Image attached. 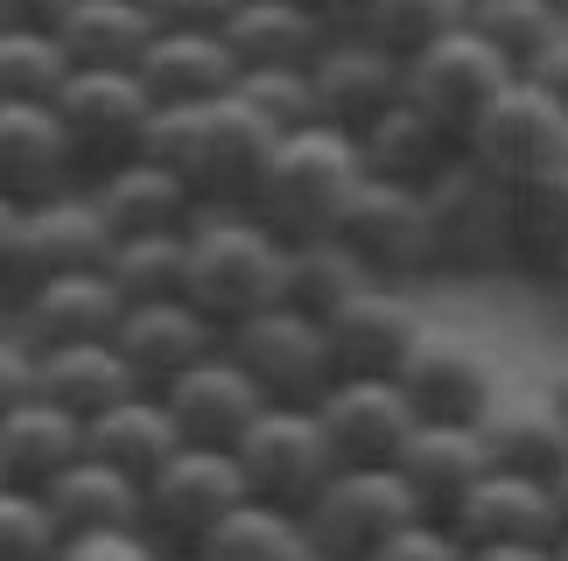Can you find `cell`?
Instances as JSON below:
<instances>
[{"label": "cell", "mask_w": 568, "mask_h": 561, "mask_svg": "<svg viewBox=\"0 0 568 561\" xmlns=\"http://www.w3.org/2000/svg\"><path fill=\"white\" fill-rule=\"evenodd\" d=\"M281 141V126H267L246 99L217 92V99H190V105H162L155 113V134H148V155L169 162L176 176L196 190V204H246L260 169H267Z\"/></svg>", "instance_id": "6da1fadb"}, {"label": "cell", "mask_w": 568, "mask_h": 561, "mask_svg": "<svg viewBox=\"0 0 568 561\" xmlns=\"http://www.w3.org/2000/svg\"><path fill=\"white\" fill-rule=\"evenodd\" d=\"M358 183H365L358 134H344V126H331V120H310V126H295V134L274 141V155H267V169H260L246 211L267 232H281L288 246L331 239Z\"/></svg>", "instance_id": "7a4b0ae2"}, {"label": "cell", "mask_w": 568, "mask_h": 561, "mask_svg": "<svg viewBox=\"0 0 568 561\" xmlns=\"http://www.w3.org/2000/svg\"><path fill=\"white\" fill-rule=\"evenodd\" d=\"M183 295L217 323V330L246 323L253 309H267V302H288V239L267 232L246 204L196 211Z\"/></svg>", "instance_id": "3957f363"}, {"label": "cell", "mask_w": 568, "mask_h": 561, "mask_svg": "<svg viewBox=\"0 0 568 561\" xmlns=\"http://www.w3.org/2000/svg\"><path fill=\"white\" fill-rule=\"evenodd\" d=\"M428 197V225H435V274H506L513 267V190L477 169L464 147L422 183Z\"/></svg>", "instance_id": "277c9868"}, {"label": "cell", "mask_w": 568, "mask_h": 561, "mask_svg": "<svg viewBox=\"0 0 568 561\" xmlns=\"http://www.w3.org/2000/svg\"><path fill=\"white\" fill-rule=\"evenodd\" d=\"M155 92L141 84L134 63H105V71H71L57 92V120L71 134L78 176L92 183L105 169L148 155V134H155Z\"/></svg>", "instance_id": "5b68a950"}, {"label": "cell", "mask_w": 568, "mask_h": 561, "mask_svg": "<svg viewBox=\"0 0 568 561\" xmlns=\"http://www.w3.org/2000/svg\"><path fill=\"white\" fill-rule=\"evenodd\" d=\"M331 239L352 253V261L373 280H414L435 274V225H428V197L422 183H393V176H365L344 204V218Z\"/></svg>", "instance_id": "8992f818"}, {"label": "cell", "mask_w": 568, "mask_h": 561, "mask_svg": "<svg viewBox=\"0 0 568 561\" xmlns=\"http://www.w3.org/2000/svg\"><path fill=\"white\" fill-rule=\"evenodd\" d=\"M239 478H246V499H267V506H288V512H310L316 491L344 470V457L323 436L316 407H295V400H274L246 436H239Z\"/></svg>", "instance_id": "52a82bcc"}, {"label": "cell", "mask_w": 568, "mask_h": 561, "mask_svg": "<svg viewBox=\"0 0 568 561\" xmlns=\"http://www.w3.org/2000/svg\"><path fill=\"white\" fill-rule=\"evenodd\" d=\"M428 520L422 506H414V491L400 484V470L393 463H344L331 484L316 491V506L302 512V527H310V541L323 561H373L400 527Z\"/></svg>", "instance_id": "ba28073f"}, {"label": "cell", "mask_w": 568, "mask_h": 561, "mask_svg": "<svg viewBox=\"0 0 568 561\" xmlns=\"http://www.w3.org/2000/svg\"><path fill=\"white\" fill-rule=\"evenodd\" d=\"M246 499V478H239V457L232 449H204V442H183L155 478L141 484V533L155 541L162 554L176 548H204L211 527Z\"/></svg>", "instance_id": "9c48e42d"}, {"label": "cell", "mask_w": 568, "mask_h": 561, "mask_svg": "<svg viewBox=\"0 0 568 561\" xmlns=\"http://www.w3.org/2000/svg\"><path fill=\"white\" fill-rule=\"evenodd\" d=\"M225 351L253 373V386L267 400H295V407H316L323 386L337 379V358H331V330L323 316L295 309V302H267L253 309L246 323L225 330Z\"/></svg>", "instance_id": "30bf717a"}, {"label": "cell", "mask_w": 568, "mask_h": 561, "mask_svg": "<svg viewBox=\"0 0 568 561\" xmlns=\"http://www.w3.org/2000/svg\"><path fill=\"white\" fill-rule=\"evenodd\" d=\"M105 253H113V225L99 218L92 190L71 183V190H50V197L21 204L14 239L0 253V280H8V295H21V288H36V280H50V274L105 267Z\"/></svg>", "instance_id": "8fae6325"}, {"label": "cell", "mask_w": 568, "mask_h": 561, "mask_svg": "<svg viewBox=\"0 0 568 561\" xmlns=\"http://www.w3.org/2000/svg\"><path fill=\"white\" fill-rule=\"evenodd\" d=\"M464 155L477 169H491L506 190H519L527 176H540V169L568 162V105L519 71L506 92L477 113V126L464 134Z\"/></svg>", "instance_id": "7c38bea8"}, {"label": "cell", "mask_w": 568, "mask_h": 561, "mask_svg": "<svg viewBox=\"0 0 568 561\" xmlns=\"http://www.w3.org/2000/svg\"><path fill=\"white\" fill-rule=\"evenodd\" d=\"M513 78H519V63L506 50H491L470 21H464V29H449V35H435V42H422V50L407 57V99L422 105V113L443 120L449 134H456V147H464L477 113H485Z\"/></svg>", "instance_id": "4fadbf2b"}, {"label": "cell", "mask_w": 568, "mask_h": 561, "mask_svg": "<svg viewBox=\"0 0 568 561\" xmlns=\"http://www.w3.org/2000/svg\"><path fill=\"white\" fill-rule=\"evenodd\" d=\"M407 400L422 407V421H485V407L498 400V373L485 358V344L449 323H422V337L407 344L400 373Z\"/></svg>", "instance_id": "5bb4252c"}, {"label": "cell", "mask_w": 568, "mask_h": 561, "mask_svg": "<svg viewBox=\"0 0 568 561\" xmlns=\"http://www.w3.org/2000/svg\"><path fill=\"white\" fill-rule=\"evenodd\" d=\"M316 421L344 463H393L400 442L422 428V407L393 373H337L316 400Z\"/></svg>", "instance_id": "9a60e30c"}, {"label": "cell", "mask_w": 568, "mask_h": 561, "mask_svg": "<svg viewBox=\"0 0 568 561\" xmlns=\"http://www.w3.org/2000/svg\"><path fill=\"white\" fill-rule=\"evenodd\" d=\"M310 84H316V120L358 134V126H373L386 105L407 92V57L344 21V29L331 35V50L310 63Z\"/></svg>", "instance_id": "2e32d148"}, {"label": "cell", "mask_w": 568, "mask_h": 561, "mask_svg": "<svg viewBox=\"0 0 568 561\" xmlns=\"http://www.w3.org/2000/svg\"><path fill=\"white\" fill-rule=\"evenodd\" d=\"M443 527L464 548H519V541H561V506L548 478L491 463L464 499L443 512Z\"/></svg>", "instance_id": "e0dca14e"}, {"label": "cell", "mask_w": 568, "mask_h": 561, "mask_svg": "<svg viewBox=\"0 0 568 561\" xmlns=\"http://www.w3.org/2000/svg\"><path fill=\"white\" fill-rule=\"evenodd\" d=\"M113 344H120L126 373H134L148 394H162V386L183 379L190 365H204L211 351H225V330H217L190 295H162V302H126Z\"/></svg>", "instance_id": "ac0fdd59"}, {"label": "cell", "mask_w": 568, "mask_h": 561, "mask_svg": "<svg viewBox=\"0 0 568 561\" xmlns=\"http://www.w3.org/2000/svg\"><path fill=\"white\" fill-rule=\"evenodd\" d=\"M120 316H126V295L105 267L50 274V280H36V288H21L14 309H8V323L36 351H50V344H99V337L120 330Z\"/></svg>", "instance_id": "d6986e66"}, {"label": "cell", "mask_w": 568, "mask_h": 561, "mask_svg": "<svg viewBox=\"0 0 568 561\" xmlns=\"http://www.w3.org/2000/svg\"><path fill=\"white\" fill-rule=\"evenodd\" d=\"M162 407L176 421L183 442H204V449H239V436L267 415V394L253 386V373L239 365L232 351H211L204 365H190L183 379L162 386Z\"/></svg>", "instance_id": "ffe728a7"}, {"label": "cell", "mask_w": 568, "mask_h": 561, "mask_svg": "<svg viewBox=\"0 0 568 561\" xmlns=\"http://www.w3.org/2000/svg\"><path fill=\"white\" fill-rule=\"evenodd\" d=\"M422 309H414V295L400 280H365L358 295H344L331 316H323V330H331V358L337 373H400L407 344L422 337Z\"/></svg>", "instance_id": "44dd1931"}, {"label": "cell", "mask_w": 568, "mask_h": 561, "mask_svg": "<svg viewBox=\"0 0 568 561\" xmlns=\"http://www.w3.org/2000/svg\"><path fill=\"white\" fill-rule=\"evenodd\" d=\"M71 183L84 176H78L71 134L57 120V99H0V190L14 204H36Z\"/></svg>", "instance_id": "7402d4cb"}, {"label": "cell", "mask_w": 568, "mask_h": 561, "mask_svg": "<svg viewBox=\"0 0 568 561\" xmlns=\"http://www.w3.org/2000/svg\"><path fill=\"white\" fill-rule=\"evenodd\" d=\"M491 463L498 457H491V442H485V428H477V421H422L400 442V457H393L400 484L414 491V506H422L428 520H443V512L464 499Z\"/></svg>", "instance_id": "603a6c76"}, {"label": "cell", "mask_w": 568, "mask_h": 561, "mask_svg": "<svg viewBox=\"0 0 568 561\" xmlns=\"http://www.w3.org/2000/svg\"><path fill=\"white\" fill-rule=\"evenodd\" d=\"M84 190H92L99 218L113 225V239H141V232H190L196 211H204V204H196V190L169 162H155V155H134V162L105 169V176H92Z\"/></svg>", "instance_id": "cb8c5ba5"}, {"label": "cell", "mask_w": 568, "mask_h": 561, "mask_svg": "<svg viewBox=\"0 0 568 561\" xmlns=\"http://www.w3.org/2000/svg\"><path fill=\"white\" fill-rule=\"evenodd\" d=\"M141 84L155 92V105H190V99H217L239 84V57L225 29H155L141 50Z\"/></svg>", "instance_id": "d4e9b609"}, {"label": "cell", "mask_w": 568, "mask_h": 561, "mask_svg": "<svg viewBox=\"0 0 568 561\" xmlns=\"http://www.w3.org/2000/svg\"><path fill=\"white\" fill-rule=\"evenodd\" d=\"M337 29L344 21L310 8V0H239L225 21V42L239 71H260V63H316Z\"/></svg>", "instance_id": "484cf974"}, {"label": "cell", "mask_w": 568, "mask_h": 561, "mask_svg": "<svg viewBox=\"0 0 568 561\" xmlns=\"http://www.w3.org/2000/svg\"><path fill=\"white\" fill-rule=\"evenodd\" d=\"M78 457H84V421L71 415V407H57L50 394H36V400H21V407L0 415V478L8 484L42 491Z\"/></svg>", "instance_id": "4316f807"}, {"label": "cell", "mask_w": 568, "mask_h": 561, "mask_svg": "<svg viewBox=\"0 0 568 561\" xmlns=\"http://www.w3.org/2000/svg\"><path fill=\"white\" fill-rule=\"evenodd\" d=\"M477 428H485L491 457L506 470H527V478L555 484V470L568 463V415H561L555 386H540V394H527V386H519V394H498Z\"/></svg>", "instance_id": "83f0119b"}, {"label": "cell", "mask_w": 568, "mask_h": 561, "mask_svg": "<svg viewBox=\"0 0 568 561\" xmlns=\"http://www.w3.org/2000/svg\"><path fill=\"white\" fill-rule=\"evenodd\" d=\"M42 499L57 512V533L63 541H84V533H120V527H141V478H126L120 463L105 457H84L63 470V478L42 484Z\"/></svg>", "instance_id": "f1b7e54d"}, {"label": "cell", "mask_w": 568, "mask_h": 561, "mask_svg": "<svg viewBox=\"0 0 568 561\" xmlns=\"http://www.w3.org/2000/svg\"><path fill=\"white\" fill-rule=\"evenodd\" d=\"M358 155L365 176H393V183H428L435 169L456 155V134L435 113H422L407 92L386 105L373 126H358Z\"/></svg>", "instance_id": "f546056e"}, {"label": "cell", "mask_w": 568, "mask_h": 561, "mask_svg": "<svg viewBox=\"0 0 568 561\" xmlns=\"http://www.w3.org/2000/svg\"><path fill=\"white\" fill-rule=\"evenodd\" d=\"M36 373H42V394H50L57 407H71L78 421L105 415L113 400L126 394H148V386L126 373L120 344L99 337V344H50V351H36Z\"/></svg>", "instance_id": "4dcf8cb0"}, {"label": "cell", "mask_w": 568, "mask_h": 561, "mask_svg": "<svg viewBox=\"0 0 568 561\" xmlns=\"http://www.w3.org/2000/svg\"><path fill=\"white\" fill-rule=\"evenodd\" d=\"M84 449L92 457H105V463H120L126 478H155V470L183 449V436H176V421H169V407H162V394H126V400H113L105 415H92L84 421Z\"/></svg>", "instance_id": "1f68e13d"}, {"label": "cell", "mask_w": 568, "mask_h": 561, "mask_svg": "<svg viewBox=\"0 0 568 561\" xmlns=\"http://www.w3.org/2000/svg\"><path fill=\"white\" fill-rule=\"evenodd\" d=\"M155 14L141 0H71L57 14V42L71 57V71H105V63H141Z\"/></svg>", "instance_id": "d6a6232c"}, {"label": "cell", "mask_w": 568, "mask_h": 561, "mask_svg": "<svg viewBox=\"0 0 568 561\" xmlns=\"http://www.w3.org/2000/svg\"><path fill=\"white\" fill-rule=\"evenodd\" d=\"M204 554L211 561H323L310 527H302V512L267 506V499H239L225 520L211 527Z\"/></svg>", "instance_id": "836d02e7"}, {"label": "cell", "mask_w": 568, "mask_h": 561, "mask_svg": "<svg viewBox=\"0 0 568 561\" xmlns=\"http://www.w3.org/2000/svg\"><path fill=\"white\" fill-rule=\"evenodd\" d=\"M561 253H568V162L540 169L513 190V267L548 280Z\"/></svg>", "instance_id": "e575fe53"}, {"label": "cell", "mask_w": 568, "mask_h": 561, "mask_svg": "<svg viewBox=\"0 0 568 561\" xmlns=\"http://www.w3.org/2000/svg\"><path fill=\"white\" fill-rule=\"evenodd\" d=\"M183 267H190V232H141V239H113V253H105V274L120 280L126 302L183 295Z\"/></svg>", "instance_id": "d590c367"}, {"label": "cell", "mask_w": 568, "mask_h": 561, "mask_svg": "<svg viewBox=\"0 0 568 561\" xmlns=\"http://www.w3.org/2000/svg\"><path fill=\"white\" fill-rule=\"evenodd\" d=\"M63 78H71V57H63L57 29L0 21V99H57Z\"/></svg>", "instance_id": "8d00e7d4"}, {"label": "cell", "mask_w": 568, "mask_h": 561, "mask_svg": "<svg viewBox=\"0 0 568 561\" xmlns=\"http://www.w3.org/2000/svg\"><path fill=\"white\" fill-rule=\"evenodd\" d=\"M470 29L527 71V63L568 29V8L561 0H470Z\"/></svg>", "instance_id": "74e56055"}, {"label": "cell", "mask_w": 568, "mask_h": 561, "mask_svg": "<svg viewBox=\"0 0 568 561\" xmlns=\"http://www.w3.org/2000/svg\"><path fill=\"white\" fill-rule=\"evenodd\" d=\"M470 21V0H358L352 8V29H365L373 42H386V50L414 57L422 42L449 35Z\"/></svg>", "instance_id": "f35d334b"}, {"label": "cell", "mask_w": 568, "mask_h": 561, "mask_svg": "<svg viewBox=\"0 0 568 561\" xmlns=\"http://www.w3.org/2000/svg\"><path fill=\"white\" fill-rule=\"evenodd\" d=\"M365 280H373V274H365L337 239H302V246H288V302H295V309H310V316H331L344 295L365 288Z\"/></svg>", "instance_id": "ab89813d"}, {"label": "cell", "mask_w": 568, "mask_h": 561, "mask_svg": "<svg viewBox=\"0 0 568 561\" xmlns=\"http://www.w3.org/2000/svg\"><path fill=\"white\" fill-rule=\"evenodd\" d=\"M239 99H246L267 126H281V134H295V126L316 120L310 63H260V71H239Z\"/></svg>", "instance_id": "60d3db41"}, {"label": "cell", "mask_w": 568, "mask_h": 561, "mask_svg": "<svg viewBox=\"0 0 568 561\" xmlns=\"http://www.w3.org/2000/svg\"><path fill=\"white\" fill-rule=\"evenodd\" d=\"M57 554H63V533L50 499L0 478V561H57Z\"/></svg>", "instance_id": "b9f144b4"}, {"label": "cell", "mask_w": 568, "mask_h": 561, "mask_svg": "<svg viewBox=\"0 0 568 561\" xmlns=\"http://www.w3.org/2000/svg\"><path fill=\"white\" fill-rule=\"evenodd\" d=\"M42 394V373H36V344L14 330V323H0V415L21 400Z\"/></svg>", "instance_id": "7bdbcfd3"}, {"label": "cell", "mask_w": 568, "mask_h": 561, "mask_svg": "<svg viewBox=\"0 0 568 561\" xmlns=\"http://www.w3.org/2000/svg\"><path fill=\"white\" fill-rule=\"evenodd\" d=\"M464 554H470V548L456 541L443 520H414V527L393 533V541H386L373 561H464Z\"/></svg>", "instance_id": "ee69618b"}, {"label": "cell", "mask_w": 568, "mask_h": 561, "mask_svg": "<svg viewBox=\"0 0 568 561\" xmlns=\"http://www.w3.org/2000/svg\"><path fill=\"white\" fill-rule=\"evenodd\" d=\"M57 561H162V548L148 541L141 527H120V533H84V541H63Z\"/></svg>", "instance_id": "f6af8a7d"}, {"label": "cell", "mask_w": 568, "mask_h": 561, "mask_svg": "<svg viewBox=\"0 0 568 561\" xmlns=\"http://www.w3.org/2000/svg\"><path fill=\"white\" fill-rule=\"evenodd\" d=\"M155 14V29H225L239 0H141Z\"/></svg>", "instance_id": "bcb514c9"}, {"label": "cell", "mask_w": 568, "mask_h": 561, "mask_svg": "<svg viewBox=\"0 0 568 561\" xmlns=\"http://www.w3.org/2000/svg\"><path fill=\"white\" fill-rule=\"evenodd\" d=\"M527 78L540 84V92H555V99L568 105V29H561V35L548 42V50H540V57L527 63Z\"/></svg>", "instance_id": "7dc6e473"}, {"label": "cell", "mask_w": 568, "mask_h": 561, "mask_svg": "<svg viewBox=\"0 0 568 561\" xmlns=\"http://www.w3.org/2000/svg\"><path fill=\"white\" fill-rule=\"evenodd\" d=\"M71 0H0V21H36V29H57V14Z\"/></svg>", "instance_id": "c3c4849f"}, {"label": "cell", "mask_w": 568, "mask_h": 561, "mask_svg": "<svg viewBox=\"0 0 568 561\" xmlns=\"http://www.w3.org/2000/svg\"><path fill=\"white\" fill-rule=\"evenodd\" d=\"M464 561H555V541H519V548H470Z\"/></svg>", "instance_id": "681fc988"}, {"label": "cell", "mask_w": 568, "mask_h": 561, "mask_svg": "<svg viewBox=\"0 0 568 561\" xmlns=\"http://www.w3.org/2000/svg\"><path fill=\"white\" fill-rule=\"evenodd\" d=\"M540 288H548V302H555V309L568 316V253H561V261L548 267V280H540Z\"/></svg>", "instance_id": "f907efd6"}, {"label": "cell", "mask_w": 568, "mask_h": 561, "mask_svg": "<svg viewBox=\"0 0 568 561\" xmlns=\"http://www.w3.org/2000/svg\"><path fill=\"white\" fill-rule=\"evenodd\" d=\"M14 218H21V204L0 190V253H8V239H14Z\"/></svg>", "instance_id": "816d5d0a"}, {"label": "cell", "mask_w": 568, "mask_h": 561, "mask_svg": "<svg viewBox=\"0 0 568 561\" xmlns=\"http://www.w3.org/2000/svg\"><path fill=\"white\" fill-rule=\"evenodd\" d=\"M555 506H561V533H568V463L555 470Z\"/></svg>", "instance_id": "f5cc1de1"}, {"label": "cell", "mask_w": 568, "mask_h": 561, "mask_svg": "<svg viewBox=\"0 0 568 561\" xmlns=\"http://www.w3.org/2000/svg\"><path fill=\"white\" fill-rule=\"evenodd\" d=\"M162 561H211L204 548H176V554H162Z\"/></svg>", "instance_id": "db71d44e"}, {"label": "cell", "mask_w": 568, "mask_h": 561, "mask_svg": "<svg viewBox=\"0 0 568 561\" xmlns=\"http://www.w3.org/2000/svg\"><path fill=\"white\" fill-rule=\"evenodd\" d=\"M555 400H561V415H568V365H561V379H555Z\"/></svg>", "instance_id": "11a10c76"}, {"label": "cell", "mask_w": 568, "mask_h": 561, "mask_svg": "<svg viewBox=\"0 0 568 561\" xmlns=\"http://www.w3.org/2000/svg\"><path fill=\"white\" fill-rule=\"evenodd\" d=\"M310 8H323V14H337V21H344V0H310Z\"/></svg>", "instance_id": "9f6ffc18"}, {"label": "cell", "mask_w": 568, "mask_h": 561, "mask_svg": "<svg viewBox=\"0 0 568 561\" xmlns=\"http://www.w3.org/2000/svg\"><path fill=\"white\" fill-rule=\"evenodd\" d=\"M8 309H14V295H8V280H0V323H8Z\"/></svg>", "instance_id": "6f0895ef"}, {"label": "cell", "mask_w": 568, "mask_h": 561, "mask_svg": "<svg viewBox=\"0 0 568 561\" xmlns=\"http://www.w3.org/2000/svg\"><path fill=\"white\" fill-rule=\"evenodd\" d=\"M555 561H568V533H561V541H555Z\"/></svg>", "instance_id": "680465c9"}, {"label": "cell", "mask_w": 568, "mask_h": 561, "mask_svg": "<svg viewBox=\"0 0 568 561\" xmlns=\"http://www.w3.org/2000/svg\"><path fill=\"white\" fill-rule=\"evenodd\" d=\"M352 8H358V0H344V21H352Z\"/></svg>", "instance_id": "91938a15"}, {"label": "cell", "mask_w": 568, "mask_h": 561, "mask_svg": "<svg viewBox=\"0 0 568 561\" xmlns=\"http://www.w3.org/2000/svg\"><path fill=\"white\" fill-rule=\"evenodd\" d=\"M561 8H568V0H561Z\"/></svg>", "instance_id": "94428289"}]
</instances>
